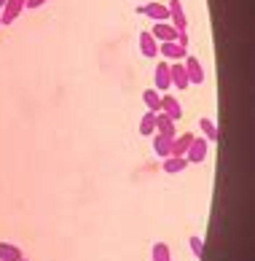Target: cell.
<instances>
[{
  "instance_id": "cell-20",
  "label": "cell",
  "mask_w": 255,
  "mask_h": 261,
  "mask_svg": "<svg viewBox=\"0 0 255 261\" xmlns=\"http://www.w3.org/2000/svg\"><path fill=\"white\" fill-rule=\"evenodd\" d=\"M151 261H172V250L166 243H156L151 250Z\"/></svg>"
},
{
  "instance_id": "cell-21",
  "label": "cell",
  "mask_w": 255,
  "mask_h": 261,
  "mask_svg": "<svg viewBox=\"0 0 255 261\" xmlns=\"http://www.w3.org/2000/svg\"><path fill=\"white\" fill-rule=\"evenodd\" d=\"M188 245H191V253H193L196 258H202V253H204V240H202L199 234H193V237H188Z\"/></svg>"
},
{
  "instance_id": "cell-17",
  "label": "cell",
  "mask_w": 255,
  "mask_h": 261,
  "mask_svg": "<svg viewBox=\"0 0 255 261\" xmlns=\"http://www.w3.org/2000/svg\"><path fill=\"white\" fill-rule=\"evenodd\" d=\"M143 102H145V108H148L151 113H161V94L156 89H145L143 92Z\"/></svg>"
},
{
  "instance_id": "cell-3",
  "label": "cell",
  "mask_w": 255,
  "mask_h": 261,
  "mask_svg": "<svg viewBox=\"0 0 255 261\" xmlns=\"http://www.w3.org/2000/svg\"><path fill=\"white\" fill-rule=\"evenodd\" d=\"M24 11V0H6V6L0 8V24H14Z\"/></svg>"
},
{
  "instance_id": "cell-12",
  "label": "cell",
  "mask_w": 255,
  "mask_h": 261,
  "mask_svg": "<svg viewBox=\"0 0 255 261\" xmlns=\"http://www.w3.org/2000/svg\"><path fill=\"white\" fill-rule=\"evenodd\" d=\"M151 35H153L159 43H166V41H175V38H178V30H175L169 22H156L153 30H151Z\"/></svg>"
},
{
  "instance_id": "cell-10",
  "label": "cell",
  "mask_w": 255,
  "mask_h": 261,
  "mask_svg": "<svg viewBox=\"0 0 255 261\" xmlns=\"http://www.w3.org/2000/svg\"><path fill=\"white\" fill-rule=\"evenodd\" d=\"M140 54L148 57V60H156V57H159V41H156L148 30L140 33Z\"/></svg>"
},
{
  "instance_id": "cell-9",
  "label": "cell",
  "mask_w": 255,
  "mask_h": 261,
  "mask_svg": "<svg viewBox=\"0 0 255 261\" xmlns=\"http://www.w3.org/2000/svg\"><path fill=\"white\" fill-rule=\"evenodd\" d=\"M156 135H164V138H178V121H172L169 116L156 113Z\"/></svg>"
},
{
  "instance_id": "cell-5",
  "label": "cell",
  "mask_w": 255,
  "mask_h": 261,
  "mask_svg": "<svg viewBox=\"0 0 255 261\" xmlns=\"http://www.w3.org/2000/svg\"><path fill=\"white\" fill-rule=\"evenodd\" d=\"M137 14L153 19V22H169V11H166V3H145L137 8Z\"/></svg>"
},
{
  "instance_id": "cell-11",
  "label": "cell",
  "mask_w": 255,
  "mask_h": 261,
  "mask_svg": "<svg viewBox=\"0 0 255 261\" xmlns=\"http://www.w3.org/2000/svg\"><path fill=\"white\" fill-rule=\"evenodd\" d=\"M169 81H172V86L178 92H183V89H188V75H185V67H183V62H175V65H169Z\"/></svg>"
},
{
  "instance_id": "cell-7",
  "label": "cell",
  "mask_w": 255,
  "mask_h": 261,
  "mask_svg": "<svg viewBox=\"0 0 255 261\" xmlns=\"http://www.w3.org/2000/svg\"><path fill=\"white\" fill-rule=\"evenodd\" d=\"M153 84H156V92H166V89H172V81H169V62H156Z\"/></svg>"
},
{
  "instance_id": "cell-24",
  "label": "cell",
  "mask_w": 255,
  "mask_h": 261,
  "mask_svg": "<svg viewBox=\"0 0 255 261\" xmlns=\"http://www.w3.org/2000/svg\"><path fill=\"white\" fill-rule=\"evenodd\" d=\"M3 6H6V0H0V8H3Z\"/></svg>"
},
{
  "instance_id": "cell-1",
  "label": "cell",
  "mask_w": 255,
  "mask_h": 261,
  "mask_svg": "<svg viewBox=\"0 0 255 261\" xmlns=\"http://www.w3.org/2000/svg\"><path fill=\"white\" fill-rule=\"evenodd\" d=\"M207 153H210V143L202 138H196L193 135V140H191V146H188V151H185V162L188 164H202L204 159H207Z\"/></svg>"
},
{
  "instance_id": "cell-16",
  "label": "cell",
  "mask_w": 255,
  "mask_h": 261,
  "mask_svg": "<svg viewBox=\"0 0 255 261\" xmlns=\"http://www.w3.org/2000/svg\"><path fill=\"white\" fill-rule=\"evenodd\" d=\"M191 140H193V132H183L180 138H175V140H172V156H185V151H188Z\"/></svg>"
},
{
  "instance_id": "cell-19",
  "label": "cell",
  "mask_w": 255,
  "mask_h": 261,
  "mask_svg": "<svg viewBox=\"0 0 255 261\" xmlns=\"http://www.w3.org/2000/svg\"><path fill=\"white\" fill-rule=\"evenodd\" d=\"M140 135L143 138H153L156 135V113L145 111V116L140 119Z\"/></svg>"
},
{
  "instance_id": "cell-18",
  "label": "cell",
  "mask_w": 255,
  "mask_h": 261,
  "mask_svg": "<svg viewBox=\"0 0 255 261\" xmlns=\"http://www.w3.org/2000/svg\"><path fill=\"white\" fill-rule=\"evenodd\" d=\"M22 258V248L14 243H0V261H19Z\"/></svg>"
},
{
  "instance_id": "cell-22",
  "label": "cell",
  "mask_w": 255,
  "mask_h": 261,
  "mask_svg": "<svg viewBox=\"0 0 255 261\" xmlns=\"http://www.w3.org/2000/svg\"><path fill=\"white\" fill-rule=\"evenodd\" d=\"M46 3H48V0H24V8H27V11H35V8H41Z\"/></svg>"
},
{
  "instance_id": "cell-6",
  "label": "cell",
  "mask_w": 255,
  "mask_h": 261,
  "mask_svg": "<svg viewBox=\"0 0 255 261\" xmlns=\"http://www.w3.org/2000/svg\"><path fill=\"white\" fill-rule=\"evenodd\" d=\"M183 67H185V75H188V84H204V67L196 57H185Z\"/></svg>"
},
{
  "instance_id": "cell-2",
  "label": "cell",
  "mask_w": 255,
  "mask_h": 261,
  "mask_svg": "<svg viewBox=\"0 0 255 261\" xmlns=\"http://www.w3.org/2000/svg\"><path fill=\"white\" fill-rule=\"evenodd\" d=\"M166 11H169V24L175 27V30L178 33L188 30V19H185V11H183L180 0H169V3H166Z\"/></svg>"
},
{
  "instance_id": "cell-8",
  "label": "cell",
  "mask_w": 255,
  "mask_h": 261,
  "mask_svg": "<svg viewBox=\"0 0 255 261\" xmlns=\"http://www.w3.org/2000/svg\"><path fill=\"white\" fill-rule=\"evenodd\" d=\"M161 113L169 116L172 121H180L183 119V105L178 97H172V94H164L161 97Z\"/></svg>"
},
{
  "instance_id": "cell-25",
  "label": "cell",
  "mask_w": 255,
  "mask_h": 261,
  "mask_svg": "<svg viewBox=\"0 0 255 261\" xmlns=\"http://www.w3.org/2000/svg\"><path fill=\"white\" fill-rule=\"evenodd\" d=\"M19 261H30V258H24V256H22V258H19Z\"/></svg>"
},
{
  "instance_id": "cell-13",
  "label": "cell",
  "mask_w": 255,
  "mask_h": 261,
  "mask_svg": "<svg viewBox=\"0 0 255 261\" xmlns=\"http://www.w3.org/2000/svg\"><path fill=\"white\" fill-rule=\"evenodd\" d=\"M199 129H202V138L207 143H220V129L212 119H199Z\"/></svg>"
},
{
  "instance_id": "cell-14",
  "label": "cell",
  "mask_w": 255,
  "mask_h": 261,
  "mask_svg": "<svg viewBox=\"0 0 255 261\" xmlns=\"http://www.w3.org/2000/svg\"><path fill=\"white\" fill-rule=\"evenodd\" d=\"M185 167H188V162H185V156H166L161 170L166 172V175H180V172H185Z\"/></svg>"
},
{
  "instance_id": "cell-4",
  "label": "cell",
  "mask_w": 255,
  "mask_h": 261,
  "mask_svg": "<svg viewBox=\"0 0 255 261\" xmlns=\"http://www.w3.org/2000/svg\"><path fill=\"white\" fill-rule=\"evenodd\" d=\"M159 57H164V60H172V62H180L188 57V49L185 46H180L178 41H166V43H159Z\"/></svg>"
},
{
  "instance_id": "cell-23",
  "label": "cell",
  "mask_w": 255,
  "mask_h": 261,
  "mask_svg": "<svg viewBox=\"0 0 255 261\" xmlns=\"http://www.w3.org/2000/svg\"><path fill=\"white\" fill-rule=\"evenodd\" d=\"M175 41H178L180 46H185V49H188V33H178V38H175Z\"/></svg>"
},
{
  "instance_id": "cell-15",
  "label": "cell",
  "mask_w": 255,
  "mask_h": 261,
  "mask_svg": "<svg viewBox=\"0 0 255 261\" xmlns=\"http://www.w3.org/2000/svg\"><path fill=\"white\" fill-rule=\"evenodd\" d=\"M153 153L159 159L172 156V138H164V135H153Z\"/></svg>"
}]
</instances>
